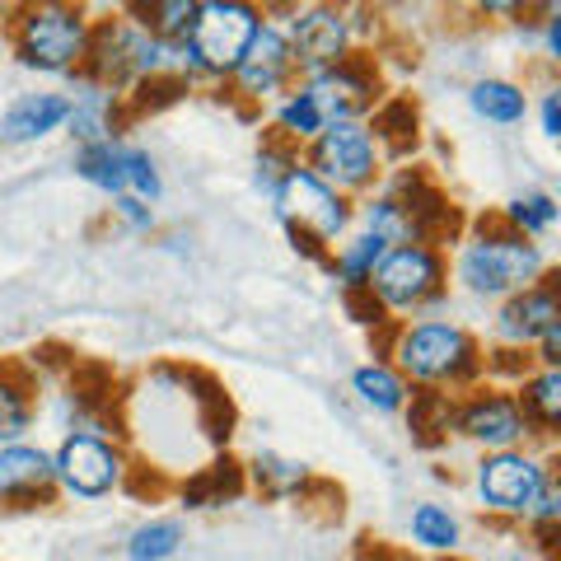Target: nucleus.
<instances>
[{
  "label": "nucleus",
  "instance_id": "f257e3e1",
  "mask_svg": "<svg viewBox=\"0 0 561 561\" xmlns=\"http://www.w3.org/2000/svg\"><path fill=\"white\" fill-rule=\"evenodd\" d=\"M379 351L393 370L408 379L416 393H468L482 383V351L486 342L478 328L463 319H445V313H426V319H402L383 337H375Z\"/></svg>",
  "mask_w": 561,
  "mask_h": 561
},
{
  "label": "nucleus",
  "instance_id": "f03ea898",
  "mask_svg": "<svg viewBox=\"0 0 561 561\" xmlns=\"http://www.w3.org/2000/svg\"><path fill=\"white\" fill-rule=\"evenodd\" d=\"M445 253H449V290H459L468 300L491 305V309L519 290H529L534 280H542L557 267L548 243H529L515 230H505L496 220V210L463 225V234Z\"/></svg>",
  "mask_w": 561,
  "mask_h": 561
},
{
  "label": "nucleus",
  "instance_id": "7ed1b4c3",
  "mask_svg": "<svg viewBox=\"0 0 561 561\" xmlns=\"http://www.w3.org/2000/svg\"><path fill=\"white\" fill-rule=\"evenodd\" d=\"M94 10L76 0H24L10 10L5 43L20 70L38 80H80V66L90 57Z\"/></svg>",
  "mask_w": 561,
  "mask_h": 561
},
{
  "label": "nucleus",
  "instance_id": "20e7f679",
  "mask_svg": "<svg viewBox=\"0 0 561 561\" xmlns=\"http://www.w3.org/2000/svg\"><path fill=\"white\" fill-rule=\"evenodd\" d=\"M267 206H272V220L286 230L290 249L300 257H309L313 267H323L328 253L356 230V202H346L342 192H332L305 160L290 164V173L267 197Z\"/></svg>",
  "mask_w": 561,
  "mask_h": 561
},
{
  "label": "nucleus",
  "instance_id": "39448f33",
  "mask_svg": "<svg viewBox=\"0 0 561 561\" xmlns=\"http://www.w3.org/2000/svg\"><path fill=\"white\" fill-rule=\"evenodd\" d=\"M160 76H179L173 47H164L154 33H146V24L131 14V5L94 14V38H90V57L80 66V80L127 99L136 84L160 80Z\"/></svg>",
  "mask_w": 561,
  "mask_h": 561
},
{
  "label": "nucleus",
  "instance_id": "423d86ee",
  "mask_svg": "<svg viewBox=\"0 0 561 561\" xmlns=\"http://www.w3.org/2000/svg\"><path fill=\"white\" fill-rule=\"evenodd\" d=\"M257 24L262 5H253V0H197V20H192L187 43L173 51L179 80L187 90H225L243 47L253 43Z\"/></svg>",
  "mask_w": 561,
  "mask_h": 561
},
{
  "label": "nucleus",
  "instance_id": "0eeeda50",
  "mask_svg": "<svg viewBox=\"0 0 561 561\" xmlns=\"http://www.w3.org/2000/svg\"><path fill=\"white\" fill-rule=\"evenodd\" d=\"M365 295L383 309L389 323L440 313L449 305V253L435 243H393L379 257Z\"/></svg>",
  "mask_w": 561,
  "mask_h": 561
},
{
  "label": "nucleus",
  "instance_id": "6e6552de",
  "mask_svg": "<svg viewBox=\"0 0 561 561\" xmlns=\"http://www.w3.org/2000/svg\"><path fill=\"white\" fill-rule=\"evenodd\" d=\"M557 478V449H538V445H519V449H496V454H478L472 463V501L486 519L519 529L538 496L552 486Z\"/></svg>",
  "mask_w": 561,
  "mask_h": 561
},
{
  "label": "nucleus",
  "instance_id": "1a4fd4ad",
  "mask_svg": "<svg viewBox=\"0 0 561 561\" xmlns=\"http://www.w3.org/2000/svg\"><path fill=\"white\" fill-rule=\"evenodd\" d=\"M131 454L122 435L99 431H66L51 445V478H57V496L66 501H103L131 482Z\"/></svg>",
  "mask_w": 561,
  "mask_h": 561
},
{
  "label": "nucleus",
  "instance_id": "9d476101",
  "mask_svg": "<svg viewBox=\"0 0 561 561\" xmlns=\"http://www.w3.org/2000/svg\"><path fill=\"white\" fill-rule=\"evenodd\" d=\"M300 160L319 173L332 192H342L346 202L370 197L383 183V173H389V160H383L370 122H332V127H323L300 150Z\"/></svg>",
  "mask_w": 561,
  "mask_h": 561
},
{
  "label": "nucleus",
  "instance_id": "9b49d317",
  "mask_svg": "<svg viewBox=\"0 0 561 561\" xmlns=\"http://www.w3.org/2000/svg\"><path fill=\"white\" fill-rule=\"evenodd\" d=\"M295 80H300V76H295V57H290L286 28H280V20H272V14L262 10V24L253 33V43L243 47L234 76L225 80L220 94L230 99L243 117H257V113H267Z\"/></svg>",
  "mask_w": 561,
  "mask_h": 561
},
{
  "label": "nucleus",
  "instance_id": "f8f14e48",
  "mask_svg": "<svg viewBox=\"0 0 561 561\" xmlns=\"http://www.w3.org/2000/svg\"><path fill=\"white\" fill-rule=\"evenodd\" d=\"M280 20L295 57V76H319V70H332L337 61H346L351 51H360L356 38H351V20L346 5H332V0H309V5H262Z\"/></svg>",
  "mask_w": 561,
  "mask_h": 561
},
{
  "label": "nucleus",
  "instance_id": "ddd939ff",
  "mask_svg": "<svg viewBox=\"0 0 561 561\" xmlns=\"http://www.w3.org/2000/svg\"><path fill=\"white\" fill-rule=\"evenodd\" d=\"M300 84L319 103L328 127L332 122H370V113L389 99L379 51H351L346 61H337L332 70H319V76H305Z\"/></svg>",
  "mask_w": 561,
  "mask_h": 561
},
{
  "label": "nucleus",
  "instance_id": "4468645a",
  "mask_svg": "<svg viewBox=\"0 0 561 561\" xmlns=\"http://www.w3.org/2000/svg\"><path fill=\"white\" fill-rule=\"evenodd\" d=\"M454 440L472 445L478 454H496V449L534 445V435L515 402V389L482 379L468 393H454Z\"/></svg>",
  "mask_w": 561,
  "mask_h": 561
},
{
  "label": "nucleus",
  "instance_id": "2eb2a0df",
  "mask_svg": "<svg viewBox=\"0 0 561 561\" xmlns=\"http://www.w3.org/2000/svg\"><path fill=\"white\" fill-rule=\"evenodd\" d=\"M557 323H561V276L552 267L542 280H534L529 290H519L491 309V342L534 351V342Z\"/></svg>",
  "mask_w": 561,
  "mask_h": 561
},
{
  "label": "nucleus",
  "instance_id": "dca6fc26",
  "mask_svg": "<svg viewBox=\"0 0 561 561\" xmlns=\"http://www.w3.org/2000/svg\"><path fill=\"white\" fill-rule=\"evenodd\" d=\"M57 501L51 449L38 440L0 445V511H43Z\"/></svg>",
  "mask_w": 561,
  "mask_h": 561
},
{
  "label": "nucleus",
  "instance_id": "f3484780",
  "mask_svg": "<svg viewBox=\"0 0 561 561\" xmlns=\"http://www.w3.org/2000/svg\"><path fill=\"white\" fill-rule=\"evenodd\" d=\"M70 113V94L57 84H38V90H24L5 103L0 113V146L24 150V146H43V140L61 136Z\"/></svg>",
  "mask_w": 561,
  "mask_h": 561
},
{
  "label": "nucleus",
  "instance_id": "a211bd4d",
  "mask_svg": "<svg viewBox=\"0 0 561 561\" xmlns=\"http://www.w3.org/2000/svg\"><path fill=\"white\" fill-rule=\"evenodd\" d=\"M70 94V113H66V127L61 136H70V146H99V140H117L131 131V117H127V99L113 94V90H99L90 80H76Z\"/></svg>",
  "mask_w": 561,
  "mask_h": 561
},
{
  "label": "nucleus",
  "instance_id": "6ab92c4d",
  "mask_svg": "<svg viewBox=\"0 0 561 561\" xmlns=\"http://www.w3.org/2000/svg\"><path fill=\"white\" fill-rule=\"evenodd\" d=\"M38 416H43L38 370L24 360H0V445L33 440Z\"/></svg>",
  "mask_w": 561,
  "mask_h": 561
},
{
  "label": "nucleus",
  "instance_id": "aec40b11",
  "mask_svg": "<svg viewBox=\"0 0 561 561\" xmlns=\"http://www.w3.org/2000/svg\"><path fill=\"white\" fill-rule=\"evenodd\" d=\"M239 468H243V486L257 491L262 501H305L319 486L305 459H290V454H276V449H257Z\"/></svg>",
  "mask_w": 561,
  "mask_h": 561
},
{
  "label": "nucleus",
  "instance_id": "412c9836",
  "mask_svg": "<svg viewBox=\"0 0 561 561\" xmlns=\"http://www.w3.org/2000/svg\"><path fill=\"white\" fill-rule=\"evenodd\" d=\"M515 402H519L524 421H529L534 445L552 449L557 431H561V370H542V365H534V370L515 383Z\"/></svg>",
  "mask_w": 561,
  "mask_h": 561
},
{
  "label": "nucleus",
  "instance_id": "4be33fe9",
  "mask_svg": "<svg viewBox=\"0 0 561 561\" xmlns=\"http://www.w3.org/2000/svg\"><path fill=\"white\" fill-rule=\"evenodd\" d=\"M529 99L534 94L511 76H478L463 94L468 113L486 122V127H519V122H529Z\"/></svg>",
  "mask_w": 561,
  "mask_h": 561
},
{
  "label": "nucleus",
  "instance_id": "5701e85b",
  "mask_svg": "<svg viewBox=\"0 0 561 561\" xmlns=\"http://www.w3.org/2000/svg\"><path fill=\"white\" fill-rule=\"evenodd\" d=\"M243 468L230 459V454H216L210 463L202 468H192L183 486H179V501H183V511H220V505H230L243 496Z\"/></svg>",
  "mask_w": 561,
  "mask_h": 561
},
{
  "label": "nucleus",
  "instance_id": "b1692460",
  "mask_svg": "<svg viewBox=\"0 0 561 561\" xmlns=\"http://www.w3.org/2000/svg\"><path fill=\"white\" fill-rule=\"evenodd\" d=\"M351 398H356L365 412H375V416H402L408 412V402H412V389L383 356H370V360H360L356 370H351Z\"/></svg>",
  "mask_w": 561,
  "mask_h": 561
},
{
  "label": "nucleus",
  "instance_id": "393cba45",
  "mask_svg": "<svg viewBox=\"0 0 561 561\" xmlns=\"http://www.w3.org/2000/svg\"><path fill=\"white\" fill-rule=\"evenodd\" d=\"M408 542L426 557H459L463 552V519L445 501H416L408 511Z\"/></svg>",
  "mask_w": 561,
  "mask_h": 561
},
{
  "label": "nucleus",
  "instance_id": "a878e982",
  "mask_svg": "<svg viewBox=\"0 0 561 561\" xmlns=\"http://www.w3.org/2000/svg\"><path fill=\"white\" fill-rule=\"evenodd\" d=\"M496 220L505 225V230H515L519 239L548 243L557 234V225H561V202H557V192H548V187H519V192L505 197V206L496 210Z\"/></svg>",
  "mask_w": 561,
  "mask_h": 561
},
{
  "label": "nucleus",
  "instance_id": "bb28decb",
  "mask_svg": "<svg viewBox=\"0 0 561 561\" xmlns=\"http://www.w3.org/2000/svg\"><path fill=\"white\" fill-rule=\"evenodd\" d=\"M389 253V243H379L375 234H360V230H351L337 249L328 253V262H323V272L337 280V290L342 295H360L365 286H370V276H375V267H379V257Z\"/></svg>",
  "mask_w": 561,
  "mask_h": 561
},
{
  "label": "nucleus",
  "instance_id": "cd10ccee",
  "mask_svg": "<svg viewBox=\"0 0 561 561\" xmlns=\"http://www.w3.org/2000/svg\"><path fill=\"white\" fill-rule=\"evenodd\" d=\"M370 131H375L383 160H389V169H393V164H408L412 150H416L412 140H408V131L421 140V113H416L412 94H389V99H383L379 108L370 113Z\"/></svg>",
  "mask_w": 561,
  "mask_h": 561
},
{
  "label": "nucleus",
  "instance_id": "c85d7f7f",
  "mask_svg": "<svg viewBox=\"0 0 561 561\" xmlns=\"http://www.w3.org/2000/svg\"><path fill=\"white\" fill-rule=\"evenodd\" d=\"M70 169H76V179L84 187H94L99 197H108V202L122 197V192H127V136L99 140V146H80Z\"/></svg>",
  "mask_w": 561,
  "mask_h": 561
},
{
  "label": "nucleus",
  "instance_id": "c756f323",
  "mask_svg": "<svg viewBox=\"0 0 561 561\" xmlns=\"http://www.w3.org/2000/svg\"><path fill=\"white\" fill-rule=\"evenodd\" d=\"M323 127H328V122H323V113H319V103L305 94V84H300V80H295L290 90L267 108V136L286 140L290 150H305Z\"/></svg>",
  "mask_w": 561,
  "mask_h": 561
},
{
  "label": "nucleus",
  "instance_id": "7c9ffc66",
  "mask_svg": "<svg viewBox=\"0 0 561 561\" xmlns=\"http://www.w3.org/2000/svg\"><path fill=\"white\" fill-rule=\"evenodd\" d=\"M183 542H187V529L179 515H150L127 534L122 557L127 561H173L183 552Z\"/></svg>",
  "mask_w": 561,
  "mask_h": 561
},
{
  "label": "nucleus",
  "instance_id": "2f4dec72",
  "mask_svg": "<svg viewBox=\"0 0 561 561\" xmlns=\"http://www.w3.org/2000/svg\"><path fill=\"white\" fill-rule=\"evenodd\" d=\"M408 431L421 449H440L454 440V398L449 393H416L408 402Z\"/></svg>",
  "mask_w": 561,
  "mask_h": 561
},
{
  "label": "nucleus",
  "instance_id": "473e14b6",
  "mask_svg": "<svg viewBox=\"0 0 561 561\" xmlns=\"http://www.w3.org/2000/svg\"><path fill=\"white\" fill-rule=\"evenodd\" d=\"M131 14L146 24V33L179 51L192 33V20H197V0H140V5H131Z\"/></svg>",
  "mask_w": 561,
  "mask_h": 561
},
{
  "label": "nucleus",
  "instance_id": "72a5a7b5",
  "mask_svg": "<svg viewBox=\"0 0 561 561\" xmlns=\"http://www.w3.org/2000/svg\"><path fill=\"white\" fill-rule=\"evenodd\" d=\"M519 529H524V538H529V548H534L538 557H548V561H552V552H557V534H561V472L552 478V486L538 496V505L529 511V519H524Z\"/></svg>",
  "mask_w": 561,
  "mask_h": 561
},
{
  "label": "nucleus",
  "instance_id": "f704fd0d",
  "mask_svg": "<svg viewBox=\"0 0 561 561\" xmlns=\"http://www.w3.org/2000/svg\"><path fill=\"white\" fill-rule=\"evenodd\" d=\"M290 164H300V150H290L286 140H276V136L262 131V146L253 154V183H257L262 197H272L276 183L290 173Z\"/></svg>",
  "mask_w": 561,
  "mask_h": 561
},
{
  "label": "nucleus",
  "instance_id": "c9c22d12",
  "mask_svg": "<svg viewBox=\"0 0 561 561\" xmlns=\"http://www.w3.org/2000/svg\"><path fill=\"white\" fill-rule=\"evenodd\" d=\"M127 192L131 197H140V202H160L164 197V169H160V160L140 146V140H131L127 136Z\"/></svg>",
  "mask_w": 561,
  "mask_h": 561
},
{
  "label": "nucleus",
  "instance_id": "e433bc0d",
  "mask_svg": "<svg viewBox=\"0 0 561 561\" xmlns=\"http://www.w3.org/2000/svg\"><path fill=\"white\" fill-rule=\"evenodd\" d=\"M534 370V351H519V346H496L486 342L482 351V379L486 383H501V389H515V383Z\"/></svg>",
  "mask_w": 561,
  "mask_h": 561
},
{
  "label": "nucleus",
  "instance_id": "4c0bfd02",
  "mask_svg": "<svg viewBox=\"0 0 561 561\" xmlns=\"http://www.w3.org/2000/svg\"><path fill=\"white\" fill-rule=\"evenodd\" d=\"M108 216H113L127 234H154V230H160V216H154V206L140 202V197H131V192H122V197L108 202Z\"/></svg>",
  "mask_w": 561,
  "mask_h": 561
},
{
  "label": "nucleus",
  "instance_id": "58836bf2",
  "mask_svg": "<svg viewBox=\"0 0 561 561\" xmlns=\"http://www.w3.org/2000/svg\"><path fill=\"white\" fill-rule=\"evenodd\" d=\"M529 117H538L542 140H561V90L557 84H542L538 99H529Z\"/></svg>",
  "mask_w": 561,
  "mask_h": 561
},
{
  "label": "nucleus",
  "instance_id": "ea45409f",
  "mask_svg": "<svg viewBox=\"0 0 561 561\" xmlns=\"http://www.w3.org/2000/svg\"><path fill=\"white\" fill-rule=\"evenodd\" d=\"M534 24H538V43H542V61L557 66L561 61V5H542Z\"/></svg>",
  "mask_w": 561,
  "mask_h": 561
},
{
  "label": "nucleus",
  "instance_id": "a19ab883",
  "mask_svg": "<svg viewBox=\"0 0 561 561\" xmlns=\"http://www.w3.org/2000/svg\"><path fill=\"white\" fill-rule=\"evenodd\" d=\"M342 305H346V313H351V319H356L360 328H370L375 337H383V332L393 328L389 319H383V309H379V305H375V300H370V295H365V290H360V295H342Z\"/></svg>",
  "mask_w": 561,
  "mask_h": 561
},
{
  "label": "nucleus",
  "instance_id": "79ce46f5",
  "mask_svg": "<svg viewBox=\"0 0 561 561\" xmlns=\"http://www.w3.org/2000/svg\"><path fill=\"white\" fill-rule=\"evenodd\" d=\"M534 365H542V370H561V323L548 328L534 342Z\"/></svg>",
  "mask_w": 561,
  "mask_h": 561
},
{
  "label": "nucleus",
  "instance_id": "37998d69",
  "mask_svg": "<svg viewBox=\"0 0 561 561\" xmlns=\"http://www.w3.org/2000/svg\"><path fill=\"white\" fill-rule=\"evenodd\" d=\"M491 561H542L534 548H505V552H496Z\"/></svg>",
  "mask_w": 561,
  "mask_h": 561
},
{
  "label": "nucleus",
  "instance_id": "c03bdc74",
  "mask_svg": "<svg viewBox=\"0 0 561 561\" xmlns=\"http://www.w3.org/2000/svg\"><path fill=\"white\" fill-rule=\"evenodd\" d=\"M10 10L14 5H0V33H5V24H10Z\"/></svg>",
  "mask_w": 561,
  "mask_h": 561
},
{
  "label": "nucleus",
  "instance_id": "a18cd8bd",
  "mask_svg": "<svg viewBox=\"0 0 561 561\" xmlns=\"http://www.w3.org/2000/svg\"><path fill=\"white\" fill-rule=\"evenodd\" d=\"M426 561H468V557L459 552V557H426Z\"/></svg>",
  "mask_w": 561,
  "mask_h": 561
}]
</instances>
